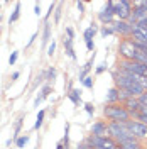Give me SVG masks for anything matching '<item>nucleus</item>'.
Returning a JSON list of instances; mask_svg holds the SVG:
<instances>
[{"label": "nucleus", "mask_w": 147, "mask_h": 149, "mask_svg": "<svg viewBox=\"0 0 147 149\" xmlns=\"http://www.w3.org/2000/svg\"><path fill=\"white\" fill-rule=\"evenodd\" d=\"M113 14L119 20H129L130 14H132V2H129V0L113 2Z\"/></svg>", "instance_id": "nucleus-3"}, {"label": "nucleus", "mask_w": 147, "mask_h": 149, "mask_svg": "<svg viewBox=\"0 0 147 149\" xmlns=\"http://www.w3.org/2000/svg\"><path fill=\"white\" fill-rule=\"evenodd\" d=\"M105 70H107V61H103L101 65L96 66V74H101L103 71H105Z\"/></svg>", "instance_id": "nucleus-30"}, {"label": "nucleus", "mask_w": 147, "mask_h": 149, "mask_svg": "<svg viewBox=\"0 0 147 149\" xmlns=\"http://www.w3.org/2000/svg\"><path fill=\"white\" fill-rule=\"evenodd\" d=\"M125 127L129 129V132L135 137V139H139V141L147 139V125L146 124H140V122L130 119L129 122H125Z\"/></svg>", "instance_id": "nucleus-4"}, {"label": "nucleus", "mask_w": 147, "mask_h": 149, "mask_svg": "<svg viewBox=\"0 0 147 149\" xmlns=\"http://www.w3.org/2000/svg\"><path fill=\"white\" fill-rule=\"evenodd\" d=\"M130 39L135 41V42H140V44H147V31L146 29L134 27L132 29V36H130Z\"/></svg>", "instance_id": "nucleus-9"}, {"label": "nucleus", "mask_w": 147, "mask_h": 149, "mask_svg": "<svg viewBox=\"0 0 147 149\" xmlns=\"http://www.w3.org/2000/svg\"><path fill=\"white\" fill-rule=\"evenodd\" d=\"M120 149H144L142 142L139 139H132V141H125V142H120L119 144Z\"/></svg>", "instance_id": "nucleus-11"}, {"label": "nucleus", "mask_w": 147, "mask_h": 149, "mask_svg": "<svg viewBox=\"0 0 147 149\" xmlns=\"http://www.w3.org/2000/svg\"><path fill=\"white\" fill-rule=\"evenodd\" d=\"M98 19H100V22H103L105 26H110L112 22H113L115 14H113V2L112 0H108L105 3V7L98 12Z\"/></svg>", "instance_id": "nucleus-6"}, {"label": "nucleus", "mask_w": 147, "mask_h": 149, "mask_svg": "<svg viewBox=\"0 0 147 149\" xmlns=\"http://www.w3.org/2000/svg\"><path fill=\"white\" fill-rule=\"evenodd\" d=\"M66 95H68V98H69L74 105H80V103H81V92H80L78 88H73L71 92H68Z\"/></svg>", "instance_id": "nucleus-15"}, {"label": "nucleus", "mask_w": 147, "mask_h": 149, "mask_svg": "<svg viewBox=\"0 0 147 149\" xmlns=\"http://www.w3.org/2000/svg\"><path fill=\"white\" fill-rule=\"evenodd\" d=\"M17 58H19V53H17V51H14V53L10 54V58H9V65L14 66V65H15V61H17Z\"/></svg>", "instance_id": "nucleus-28"}, {"label": "nucleus", "mask_w": 147, "mask_h": 149, "mask_svg": "<svg viewBox=\"0 0 147 149\" xmlns=\"http://www.w3.org/2000/svg\"><path fill=\"white\" fill-rule=\"evenodd\" d=\"M19 76H20V73H19V71H15V73H12V76H10V80H12V81H15V80H17Z\"/></svg>", "instance_id": "nucleus-39"}, {"label": "nucleus", "mask_w": 147, "mask_h": 149, "mask_svg": "<svg viewBox=\"0 0 147 149\" xmlns=\"http://www.w3.org/2000/svg\"><path fill=\"white\" fill-rule=\"evenodd\" d=\"M100 34H101V37H107V36H112V34H115V31L112 29V26H101Z\"/></svg>", "instance_id": "nucleus-22"}, {"label": "nucleus", "mask_w": 147, "mask_h": 149, "mask_svg": "<svg viewBox=\"0 0 147 149\" xmlns=\"http://www.w3.org/2000/svg\"><path fill=\"white\" fill-rule=\"evenodd\" d=\"M83 107H85V110H86V113H88L90 117H93V113H95V107H93V103H85Z\"/></svg>", "instance_id": "nucleus-26"}, {"label": "nucleus", "mask_w": 147, "mask_h": 149, "mask_svg": "<svg viewBox=\"0 0 147 149\" xmlns=\"http://www.w3.org/2000/svg\"><path fill=\"white\" fill-rule=\"evenodd\" d=\"M93 83H95L93 76H86V78H85V80L81 81V85L85 86V88H88V90H92V88H93Z\"/></svg>", "instance_id": "nucleus-24"}, {"label": "nucleus", "mask_w": 147, "mask_h": 149, "mask_svg": "<svg viewBox=\"0 0 147 149\" xmlns=\"http://www.w3.org/2000/svg\"><path fill=\"white\" fill-rule=\"evenodd\" d=\"M54 51H56V41H53V42L47 46V56L53 58V56H54Z\"/></svg>", "instance_id": "nucleus-27"}, {"label": "nucleus", "mask_w": 147, "mask_h": 149, "mask_svg": "<svg viewBox=\"0 0 147 149\" xmlns=\"http://www.w3.org/2000/svg\"><path fill=\"white\" fill-rule=\"evenodd\" d=\"M29 139H31V137H29L27 134H24V136H20V137L15 141V146H17V148H24V146L29 142Z\"/></svg>", "instance_id": "nucleus-23"}, {"label": "nucleus", "mask_w": 147, "mask_h": 149, "mask_svg": "<svg viewBox=\"0 0 147 149\" xmlns=\"http://www.w3.org/2000/svg\"><path fill=\"white\" fill-rule=\"evenodd\" d=\"M44 117H46V110H39L37 113V119H36V124H34V130H39L44 124Z\"/></svg>", "instance_id": "nucleus-18"}, {"label": "nucleus", "mask_w": 147, "mask_h": 149, "mask_svg": "<svg viewBox=\"0 0 147 149\" xmlns=\"http://www.w3.org/2000/svg\"><path fill=\"white\" fill-rule=\"evenodd\" d=\"M103 117H107L108 122H117V124H125L129 122L130 117L129 110L122 103H113V105H105L103 107Z\"/></svg>", "instance_id": "nucleus-1"}, {"label": "nucleus", "mask_w": 147, "mask_h": 149, "mask_svg": "<svg viewBox=\"0 0 147 149\" xmlns=\"http://www.w3.org/2000/svg\"><path fill=\"white\" fill-rule=\"evenodd\" d=\"M51 92H53V86H51V85H44V88L39 92V95H37L36 100H34V107H37V105L42 102V100H44V98H46V97H47Z\"/></svg>", "instance_id": "nucleus-13"}, {"label": "nucleus", "mask_w": 147, "mask_h": 149, "mask_svg": "<svg viewBox=\"0 0 147 149\" xmlns=\"http://www.w3.org/2000/svg\"><path fill=\"white\" fill-rule=\"evenodd\" d=\"M56 5H58V3H51V5H49V10H47V14H46V22H49V17H51V14L56 10Z\"/></svg>", "instance_id": "nucleus-29"}, {"label": "nucleus", "mask_w": 147, "mask_h": 149, "mask_svg": "<svg viewBox=\"0 0 147 149\" xmlns=\"http://www.w3.org/2000/svg\"><path fill=\"white\" fill-rule=\"evenodd\" d=\"M105 105H113V103H122L120 102V90L112 86L110 90L107 92V98H105Z\"/></svg>", "instance_id": "nucleus-10"}, {"label": "nucleus", "mask_w": 147, "mask_h": 149, "mask_svg": "<svg viewBox=\"0 0 147 149\" xmlns=\"http://www.w3.org/2000/svg\"><path fill=\"white\" fill-rule=\"evenodd\" d=\"M56 74H58V73H56V68H54V66H49V68H47V71L44 73V76H46L47 81H54Z\"/></svg>", "instance_id": "nucleus-20"}, {"label": "nucleus", "mask_w": 147, "mask_h": 149, "mask_svg": "<svg viewBox=\"0 0 147 149\" xmlns=\"http://www.w3.org/2000/svg\"><path fill=\"white\" fill-rule=\"evenodd\" d=\"M19 15H20V2H17V3H15V9H14V12H12L9 22H10V24H14V22L19 19Z\"/></svg>", "instance_id": "nucleus-21"}, {"label": "nucleus", "mask_w": 147, "mask_h": 149, "mask_svg": "<svg viewBox=\"0 0 147 149\" xmlns=\"http://www.w3.org/2000/svg\"><path fill=\"white\" fill-rule=\"evenodd\" d=\"M140 112H142V113H146V115H147V105H142V107H140Z\"/></svg>", "instance_id": "nucleus-40"}, {"label": "nucleus", "mask_w": 147, "mask_h": 149, "mask_svg": "<svg viewBox=\"0 0 147 149\" xmlns=\"http://www.w3.org/2000/svg\"><path fill=\"white\" fill-rule=\"evenodd\" d=\"M93 59H95V54H93V58H90V59H88V63L83 66V70L80 71V74H78V80H80V81H83V80H85V78L88 76L90 70L93 68Z\"/></svg>", "instance_id": "nucleus-14"}, {"label": "nucleus", "mask_w": 147, "mask_h": 149, "mask_svg": "<svg viewBox=\"0 0 147 149\" xmlns=\"http://www.w3.org/2000/svg\"><path fill=\"white\" fill-rule=\"evenodd\" d=\"M49 39H51V24L46 22L44 24V31H42V46H47Z\"/></svg>", "instance_id": "nucleus-17"}, {"label": "nucleus", "mask_w": 147, "mask_h": 149, "mask_svg": "<svg viewBox=\"0 0 147 149\" xmlns=\"http://www.w3.org/2000/svg\"><path fill=\"white\" fill-rule=\"evenodd\" d=\"M119 54L125 61H135L139 54V49L135 47V42L132 39H122L119 44Z\"/></svg>", "instance_id": "nucleus-2"}, {"label": "nucleus", "mask_w": 147, "mask_h": 149, "mask_svg": "<svg viewBox=\"0 0 147 149\" xmlns=\"http://www.w3.org/2000/svg\"><path fill=\"white\" fill-rule=\"evenodd\" d=\"M90 132H92V136H95V137H110V132H108V122H105V120L93 122Z\"/></svg>", "instance_id": "nucleus-7"}, {"label": "nucleus", "mask_w": 147, "mask_h": 149, "mask_svg": "<svg viewBox=\"0 0 147 149\" xmlns=\"http://www.w3.org/2000/svg\"><path fill=\"white\" fill-rule=\"evenodd\" d=\"M139 102H140V105H147V92H144L139 97Z\"/></svg>", "instance_id": "nucleus-31"}, {"label": "nucleus", "mask_w": 147, "mask_h": 149, "mask_svg": "<svg viewBox=\"0 0 147 149\" xmlns=\"http://www.w3.org/2000/svg\"><path fill=\"white\" fill-rule=\"evenodd\" d=\"M0 22H2V14H0Z\"/></svg>", "instance_id": "nucleus-42"}, {"label": "nucleus", "mask_w": 147, "mask_h": 149, "mask_svg": "<svg viewBox=\"0 0 147 149\" xmlns=\"http://www.w3.org/2000/svg\"><path fill=\"white\" fill-rule=\"evenodd\" d=\"M34 14L36 15H41V3H36L34 5Z\"/></svg>", "instance_id": "nucleus-38"}, {"label": "nucleus", "mask_w": 147, "mask_h": 149, "mask_svg": "<svg viewBox=\"0 0 147 149\" xmlns=\"http://www.w3.org/2000/svg\"><path fill=\"white\" fill-rule=\"evenodd\" d=\"M66 36L69 37V39H73V37H74V31L71 27H66Z\"/></svg>", "instance_id": "nucleus-35"}, {"label": "nucleus", "mask_w": 147, "mask_h": 149, "mask_svg": "<svg viewBox=\"0 0 147 149\" xmlns=\"http://www.w3.org/2000/svg\"><path fill=\"white\" fill-rule=\"evenodd\" d=\"M36 37H37V32H34V34H32V37H31V39H29V42H27V44H26V47L32 46V42H34V39H36Z\"/></svg>", "instance_id": "nucleus-37"}, {"label": "nucleus", "mask_w": 147, "mask_h": 149, "mask_svg": "<svg viewBox=\"0 0 147 149\" xmlns=\"http://www.w3.org/2000/svg\"><path fill=\"white\" fill-rule=\"evenodd\" d=\"M56 149H66V148L63 146V142H58V148H56Z\"/></svg>", "instance_id": "nucleus-41"}, {"label": "nucleus", "mask_w": 147, "mask_h": 149, "mask_svg": "<svg viewBox=\"0 0 147 149\" xmlns=\"http://www.w3.org/2000/svg\"><path fill=\"white\" fill-rule=\"evenodd\" d=\"M64 53L68 58H71V59H76V53H74V47H73V39H69V37H64Z\"/></svg>", "instance_id": "nucleus-12"}, {"label": "nucleus", "mask_w": 147, "mask_h": 149, "mask_svg": "<svg viewBox=\"0 0 147 149\" xmlns=\"http://www.w3.org/2000/svg\"><path fill=\"white\" fill-rule=\"evenodd\" d=\"M96 32H98V27H96V26H90V27H86L85 29V32H83L85 41H93V37L96 36Z\"/></svg>", "instance_id": "nucleus-16"}, {"label": "nucleus", "mask_w": 147, "mask_h": 149, "mask_svg": "<svg viewBox=\"0 0 147 149\" xmlns=\"http://www.w3.org/2000/svg\"><path fill=\"white\" fill-rule=\"evenodd\" d=\"M122 105L129 110L130 117H132V115H135L137 112H140V107H142V105H140V102H139V98H127V100L122 103Z\"/></svg>", "instance_id": "nucleus-8"}, {"label": "nucleus", "mask_w": 147, "mask_h": 149, "mask_svg": "<svg viewBox=\"0 0 147 149\" xmlns=\"http://www.w3.org/2000/svg\"><path fill=\"white\" fill-rule=\"evenodd\" d=\"M0 7H2V3H0Z\"/></svg>", "instance_id": "nucleus-43"}, {"label": "nucleus", "mask_w": 147, "mask_h": 149, "mask_svg": "<svg viewBox=\"0 0 147 149\" xmlns=\"http://www.w3.org/2000/svg\"><path fill=\"white\" fill-rule=\"evenodd\" d=\"M22 124H24V119H22V117L17 119L15 125H14V136H12V139H14V141L19 139V132H20V129H22Z\"/></svg>", "instance_id": "nucleus-19"}, {"label": "nucleus", "mask_w": 147, "mask_h": 149, "mask_svg": "<svg viewBox=\"0 0 147 149\" xmlns=\"http://www.w3.org/2000/svg\"><path fill=\"white\" fill-rule=\"evenodd\" d=\"M78 149H93V148L88 144V142H86V141H81V142L78 144Z\"/></svg>", "instance_id": "nucleus-32"}, {"label": "nucleus", "mask_w": 147, "mask_h": 149, "mask_svg": "<svg viewBox=\"0 0 147 149\" xmlns=\"http://www.w3.org/2000/svg\"><path fill=\"white\" fill-rule=\"evenodd\" d=\"M61 9H63V3H58L56 5V10H54V24H58L59 19H61Z\"/></svg>", "instance_id": "nucleus-25"}, {"label": "nucleus", "mask_w": 147, "mask_h": 149, "mask_svg": "<svg viewBox=\"0 0 147 149\" xmlns=\"http://www.w3.org/2000/svg\"><path fill=\"white\" fill-rule=\"evenodd\" d=\"M112 29L115 31V34H120V36L123 37V39H130V36H132V26H130L127 20H113L110 24Z\"/></svg>", "instance_id": "nucleus-5"}, {"label": "nucleus", "mask_w": 147, "mask_h": 149, "mask_svg": "<svg viewBox=\"0 0 147 149\" xmlns=\"http://www.w3.org/2000/svg\"><path fill=\"white\" fill-rule=\"evenodd\" d=\"M76 7H78V10H80V14L85 12V3H83V2H76Z\"/></svg>", "instance_id": "nucleus-36"}, {"label": "nucleus", "mask_w": 147, "mask_h": 149, "mask_svg": "<svg viewBox=\"0 0 147 149\" xmlns=\"http://www.w3.org/2000/svg\"><path fill=\"white\" fill-rule=\"evenodd\" d=\"M139 83H140V86H142V88H144V92H147V76H142V78H140V81H139Z\"/></svg>", "instance_id": "nucleus-33"}, {"label": "nucleus", "mask_w": 147, "mask_h": 149, "mask_svg": "<svg viewBox=\"0 0 147 149\" xmlns=\"http://www.w3.org/2000/svg\"><path fill=\"white\" fill-rule=\"evenodd\" d=\"M85 42H86V49L88 51H95V42L93 41H85Z\"/></svg>", "instance_id": "nucleus-34"}]
</instances>
